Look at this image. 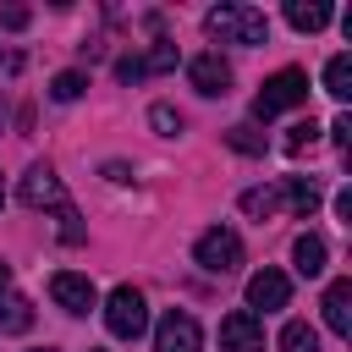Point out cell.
<instances>
[{
  "label": "cell",
  "mask_w": 352,
  "mask_h": 352,
  "mask_svg": "<svg viewBox=\"0 0 352 352\" xmlns=\"http://www.w3.org/2000/svg\"><path fill=\"white\" fill-rule=\"evenodd\" d=\"M336 214H341V220L352 226V192H336Z\"/></svg>",
  "instance_id": "cell-27"
},
{
  "label": "cell",
  "mask_w": 352,
  "mask_h": 352,
  "mask_svg": "<svg viewBox=\"0 0 352 352\" xmlns=\"http://www.w3.org/2000/svg\"><path fill=\"white\" fill-rule=\"evenodd\" d=\"M148 121H154V132H165V138H176V132H182V116H176L170 104H154V110H148Z\"/></svg>",
  "instance_id": "cell-22"
},
{
  "label": "cell",
  "mask_w": 352,
  "mask_h": 352,
  "mask_svg": "<svg viewBox=\"0 0 352 352\" xmlns=\"http://www.w3.org/2000/svg\"><path fill=\"white\" fill-rule=\"evenodd\" d=\"M192 258H198L209 275H231V270H242V236L226 231V226H209V231L198 236Z\"/></svg>",
  "instance_id": "cell-4"
},
{
  "label": "cell",
  "mask_w": 352,
  "mask_h": 352,
  "mask_svg": "<svg viewBox=\"0 0 352 352\" xmlns=\"http://www.w3.org/2000/svg\"><path fill=\"white\" fill-rule=\"evenodd\" d=\"M116 77H121V82H138V77H143V60H138V55L116 60Z\"/></svg>",
  "instance_id": "cell-25"
},
{
  "label": "cell",
  "mask_w": 352,
  "mask_h": 352,
  "mask_svg": "<svg viewBox=\"0 0 352 352\" xmlns=\"http://www.w3.org/2000/svg\"><path fill=\"white\" fill-rule=\"evenodd\" d=\"M198 346H204L198 319L182 314V308H170V314L160 319V330H154V352H198Z\"/></svg>",
  "instance_id": "cell-5"
},
{
  "label": "cell",
  "mask_w": 352,
  "mask_h": 352,
  "mask_svg": "<svg viewBox=\"0 0 352 352\" xmlns=\"http://www.w3.org/2000/svg\"><path fill=\"white\" fill-rule=\"evenodd\" d=\"M82 88H88V77H82V72H60V77L50 82V94H55L60 104H72V99H82Z\"/></svg>",
  "instance_id": "cell-19"
},
{
  "label": "cell",
  "mask_w": 352,
  "mask_h": 352,
  "mask_svg": "<svg viewBox=\"0 0 352 352\" xmlns=\"http://www.w3.org/2000/svg\"><path fill=\"white\" fill-rule=\"evenodd\" d=\"M330 132H336V143H341V148L352 143V121H346V116H336V126H330Z\"/></svg>",
  "instance_id": "cell-26"
},
{
  "label": "cell",
  "mask_w": 352,
  "mask_h": 352,
  "mask_svg": "<svg viewBox=\"0 0 352 352\" xmlns=\"http://www.w3.org/2000/svg\"><path fill=\"white\" fill-rule=\"evenodd\" d=\"M286 302H292V280H286L280 270H270V264H264V270H253V275H248V314H253V308H264V314H270V308H286Z\"/></svg>",
  "instance_id": "cell-7"
},
{
  "label": "cell",
  "mask_w": 352,
  "mask_h": 352,
  "mask_svg": "<svg viewBox=\"0 0 352 352\" xmlns=\"http://www.w3.org/2000/svg\"><path fill=\"white\" fill-rule=\"evenodd\" d=\"M0 28L22 33V28H28V6H6V11H0Z\"/></svg>",
  "instance_id": "cell-24"
},
{
  "label": "cell",
  "mask_w": 352,
  "mask_h": 352,
  "mask_svg": "<svg viewBox=\"0 0 352 352\" xmlns=\"http://www.w3.org/2000/svg\"><path fill=\"white\" fill-rule=\"evenodd\" d=\"M226 143H231L236 154H264V132H253V126H231Z\"/></svg>",
  "instance_id": "cell-20"
},
{
  "label": "cell",
  "mask_w": 352,
  "mask_h": 352,
  "mask_svg": "<svg viewBox=\"0 0 352 352\" xmlns=\"http://www.w3.org/2000/svg\"><path fill=\"white\" fill-rule=\"evenodd\" d=\"M275 204H280V198H275V187H248V192H242V209H248L253 220L275 214Z\"/></svg>",
  "instance_id": "cell-18"
},
{
  "label": "cell",
  "mask_w": 352,
  "mask_h": 352,
  "mask_svg": "<svg viewBox=\"0 0 352 352\" xmlns=\"http://www.w3.org/2000/svg\"><path fill=\"white\" fill-rule=\"evenodd\" d=\"M187 77H192V88H198V94H209V99L231 88V66H226L214 50H209V55H192V60H187Z\"/></svg>",
  "instance_id": "cell-10"
},
{
  "label": "cell",
  "mask_w": 352,
  "mask_h": 352,
  "mask_svg": "<svg viewBox=\"0 0 352 352\" xmlns=\"http://www.w3.org/2000/svg\"><path fill=\"white\" fill-rule=\"evenodd\" d=\"M324 253H330V248H324V236H314V231H302V236L292 242V258H297V275H308V280H314V275H324Z\"/></svg>",
  "instance_id": "cell-13"
},
{
  "label": "cell",
  "mask_w": 352,
  "mask_h": 352,
  "mask_svg": "<svg viewBox=\"0 0 352 352\" xmlns=\"http://www.w3.org/2000/svg\"><path fill=\"white\" fill-rule=\"evenodd\" d=\"M324 94L330 99H352V55H330V66H324Z\"/></svg>",
  "instance_id": "cell-16"
},
{
  "label": "cell",
  "mask_w": 352,
  "mask_h": 352,
  "mask_svg": "<svg viewBox=\"0 0 352 352\" xmlns=\"http://www.w3.org/2000/svg\"><path fill=\"white\" fill-rule=\"evenodd\" d=\"M0 209H6V176H0Z\"/></svg>",
  "instance_id": "cell-29"
},
{
  "label": "cell",
  "mask_w": 352,
  "mask_h": 352,
  "mask_svg": "<svg viewBox=\"0 0 352 352\" xmlns=\"http://www.w3.org/2000/svg\"><path fill=\"white\" fill-rule=\"evenodd\" d=\"M22 204H28V209H60V204H66L60 176H55L50 165H33V170L22 176Z\"/></svg>",
  "instance_id": "cell-9"
},
{
  "label": "cell",
  "mask_w": 352,
  "mask_h": 352,
  "mask_svg": "<svg viewBox=\"0 0 352 352\" xmlns=\"http://www.w3.org/2000/svg\"><path fill=\"white\" fill-rule=\"evenodd\" d=\"M50 297H55L66 314H88V308H94V280L77 275V270H55V275H50Z\"/></svg>",
  "instance_id": "cell-8"
},
{
  "label": "cell",
  "mask_w": 352,
  "mask_h": 352,
  "mask_svg": "<svg viewBox=\"0 0 352 352\" xmlns=\"http://www.w3.org/2000/svg\"><path fill=\"white\" fill-rule=\"evenodd\" d=\"M324 324L336 336H352V280H330L324 286Z\"/></svg>",
  "instance_id": "cell-11"
},
{
  "label": "cell",
  "mask_w": 352,
  "mask_h": 352,
  "mask_svg": "<svg viewBox=\"0 0 352 352\" xmlns=\"http://www.w3.org/2000/svg\"><path fill=\"white\" fill-rule=\"evenodd\" d=\"M88 352H99V346H88Z\"/></svg>",
  "instance_id": "cell-31"
},
{
  "label": "cell",
  "mask_w": 352,
  "mask_h": 352,
  "mask_svg": "<svg viewBox=\"0 0 352 352\" xmlns=\"http://www.w3.org/2000/svg\"><path fill=\"white\" fill-rule=\"evenodd\" d=\"M170 66H176V50H170V44H154L148 60H143V72H170Z\"/></svg>",
  "instance_id": "cell-23"
},
{
  "label": "cell",
  "mask_w": 352,
  "mask_h": 352,
  "mask_svg": "<svg viewBox=\"0 0 352 352\" xmlns=\"http://www.w3.org/2000/svg\"><path fill=\"white\" fill-rule=\"evenodd\" d=\"M38 352H50V346H38Z\"/></svg>",
  "instance_id": "cell-30"
},
{
  "label": "cell",
  "mask_w": 352,
  "mask_h": 352,
  "mask_svg": "<svg viewBox=\"0 0 352 352\" xmlns=\"http://www.w3.org/2000/svg\"><path fill=\"white\" fill-rule=\"evenodd\" d=\"M280 352H319V330L308 319H286L280 324Z\"/></svg>",
  "instance_id": "cell-17"
},
{
  "label": "cell",
  "mask_w": 352,
  "mask_h": 352,
  "mask_svg": "<svg viewBox=\"0 0 352 352\" xmlns=\"http://www.w3.org/2000/svg\"><path fill=\"white\" fill-rule=\"evenodd\" d=\"M292 104H308V72H297V66L275 72V77L253 94V116H258V121H270V116H280V110H292Z\"/></svg>",
  "instance_id": "cell-2"
},
{
  "label": "cell",
  "mask_w": 352,
  "mask_h": 352,
  "mask_svg": "<svg viewBox=\"0 0 352 352\" xmlns=\"http://www.w3.org/2000/svg\"><path fill=\"white\" fill-rule=\"evenodd\" d=\"M209 33L220 44H264L270 38V16L253 6H214L209 11Z\"/></svg>",
  "instance_id": "cell-1"
},
{
  "label": "cell",
  "mask_w": 352,
  "mask_h": 352,
  "mask_svg": "<svg viewBox=\"0 0 352 352\" xmlns=\"http://www.w3.org/2000/svg\"><path fill=\"white\" fill-rule=\"evenodd\" d=\"M220 352H264V324L248 308H231L220 319Z\"/></svg>",
  "instance_id": "cell-6"
},
{
  "label": "cell",
  "mask_w": 352,
  "mask_h": 352,
  "mask_svg": "<svg viewBox=\"0 0 352 352\" xmlns=\"http://www.w3.org/2000/svg\"><path fill=\"white\" fill-rule=\"evenodd\" d=\"M104 324H110V336L138 341V336L148 330V302H143V292H138V286H116V292L104 297Z\"/></svg>",
  "instance_id": "cell-3"
},
{
  "label": "cell",
  "mask_w": 352,
  "mask_h": 352,
  "mask_svg": "<svg viewBox=\"0 0 352 352\" xmlns=\"http://www.w3.org/2000/svg\"><path fill=\"white\" fill-rule=\"evenodd\" d=\"M6 280H11V264H6V258H0V292H6Z\"/></svg>",
  "instance_id": "cell-28"
},
{
  "label": "cell",
  "mask_w": 352,
  "mask_h": 352,
  "mask_svg": "<svg viewBox=\"0 0 352 352\" xmlns=\"http://www.w3.org/2000/svg\"><path fill=\"white\" fill-rule=\"evenodd\" d=\"M275 198H280V204H286V209H292L297 220H308V214L319 209V187H314L308 176H286V187H280Z\"/></svg>",
  "instance_id": "cell-12"
},
{
  "label": "cell",
  "mask_w": 352,
  "mask_h": 352,
  "mask_svg": "<svg viewBox=\"0 0 352 352\" xmlns=\"http://www.w3.org/2000/svg\"><path fill=\"white\" fill-rule=\"evenodd\" d=\"M28 324H33V302H28V297H16V292H11V297H0V336H22Z\"/></svg>",
  "instance_id": "cell-15"
},
{
  "label": "cell",
  "mask_w": 352,
  "mask_h": 352,
  "mask_svg": "<svg viewBox=\"0 0 352 352\" xmlns=\"http://www.w3.org/2000/svg\"><path fill=\"white\" fill-rule=\"evenodd\" d=\"M286 22H292L297 33H319V28L330 22V6H319V0H292V6H286Z\"/></svg>",
  "instance_id": "cell-14"
},
{
  "label": "cell",
  "mask_w": 352,
  "mask_h": 352,
  "mask_svg": "<svg viewBox=\"0 0 352 352\" xmlns=\"http://www.w3.org/2000/svg\"><path fill=\"white\" fill-rule=\"evenodd\" d=\"M314 138H319V126H314V116H308V121H297V126L286 132V154H302Z\"/></svg>",
  "instance_id": "cell-21"
}]
</instances>
